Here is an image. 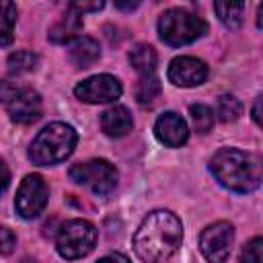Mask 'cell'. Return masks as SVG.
Masks as SVG:
<instances>
[{
    "label": "cell",
    "instance_id": "obj_1",
    "mask_svg": "<svg viewBox=\"0 0 263 263\" xmlns=\"http://www.w3.org/2000/svg\"><path fill=\"white\" fill-rule=\"evenodd\" d=\"M183 240L181 220L166 210L150 212L134 234V251L144 263H162L177 253Z\"/></svg>",
    "mask_w": 263,
    "mask_h": 263
},
{
    "label": "cell",
    "instance_id": "obj_2",
    "mask_svg": "<svg viewBox=\"0 0 263 263\" xmlns=\"http://www.w3.org/2000/svg\"><path fill=\"white\" fill-rule=\"evenodd\" d=\"M210 171L216 181L236 193H251L261 185V160L238 148H220L212 160Z\"/></svg>",
    "mask_w": 263,
    "mask_h": 263
},
{
    "label": "cell",
    "instance_id": "obj_3",
    "mask_svg": "<svg viewBox=\"0 0 263 263\" xmlns=\"http://www.w3.org/2000/svg\"><path fill=\"white\" fill-rule=\"evenodd\" d=\"M76 142H78V134L72 125L60 121L49 123L31 142L29 158L39 166L58 164L74 152Z\"/></svg>",
    "mask_w": 263,
    "mask_h": 263
},
{
    "label": "cell",
    "instance_id": "obj_4",
    "mask_svg": "<svg viewBox=\"0 0 263 263\" xmlns=\"http://www.w3.org/2000/svg\"><path fill=\"white\" fill-rule=\"evenodd\" d=\"M205 31H208L205 21L185 8H168L158 18L160 39L173 47L187 45V43L199 39Z\"/></svg>",
    "mask_w": 263,
    "mask_h": 263
},
{
    "label": "cell",
    "instance_id": "obj_5",
    "mask_svg": "<svg viewBox=\"0 0 263 263\" xmlns=\"http://www.w3.org/2000/svg\"><path fill=\"white\" fill-rule=\"evenodd\" d=\"M0 103L16 123H33L43 113L39 92L12 80H0Z\"/></svg>",
    "mask_w": 263,
    "mask_h": 263
},
{
    "label": "cell",
    "instance_id": "obj_6",
    "mask_svg": "<svg viewBox=\"0 0 263 263\" xmlns=\"http://www.w3.org/2000/svg\"><path fill=\"white\" fill-rule=\"evenodd\" d=\"M97 228L88 220H68L60 226L55 236V249L64 259H80L95 249Z\"/></svg>",
    "mask_w": 263,
    "mask_h": 263
},
{
    "label": "cell",
    "instance_id": "obj_7",
    "mask_svg": "<svg viewBox=\"0 0 263 263\" xmlns=\"http://www.w3.org/2000/svg\"><path fill=\"white\" fill-rule=\"evenodd\" d=\"M68 175L74 183L88 187L97 195H107L117 185V168L105 158L76 162L70 166Z\"/></svg>",
    "mask_w": 263,
    "mask_h": 263
},
{
    "label": "cell",
    "instance_id": "obj_8",
    "mask_svg": "<svg viewBox=\"0 0 263 263\" xmlns=\"http://www.w3.org/2000/svg\"><path fill=\"white\" fill-rule=\"evenodd\" d=\"M47 195H49V191H47L43 177L35 175V173L27 175L21 181L16 197H14V208L18 212V216L25 220L37 218L47 205Z\"/></svg>",
    "mask_w": 263,
    "mask_h": 263
},
{
    "label": "cell",
    "instance_id": "obj_9",
    "mask_svg": "<svg viewBox=\"0 0 263 263\" xmlns=\"http://www.w3.org/2000/svg\"><path fill=\"white\" fill-rule=\"evenodd\" d=\"M234 228L230 222H214L199 236V249L210 263H224L232 251Z\"/></svg>",
    "mask_w": 263,
    "mask_h": 263
},
{
    "label": "cell",
    "instance_id": "obj_10",
    "mask_svg": "<svg viewBox=\"0 0 263 263\" xmlns=\"http://www.w3.org/2000/svg\"><path fill=\"white\" fill-rule=\"evenodd\" d=\"M121 82L111 74H97L74 86V95L84 103H111L121 97Z\"/></svg>",
    "mask_w": 263,
    "mask_h": 263
},
{
    "label": "cell",
    "instance_id": "obj_11",
    "mask_svg": "<svg viewBox=\"0 0 263 263\" xmlns=\"http://www.w3.org/2000/svg\"><path fill=\"white\" fill-rule=\"evenodd\" d=\"M166 76L175 86H183V88L199 86L208 78V66L203 60H197L191 55H181L168 64Z\"/></svg>",
    "mask_w": 263,
    "mask_h": 263
},
{
    "label": "cell",
    "instance_id": "obj_12",
    "mask_svg": "<svg viewBox=\"0 0 263 263\" xmlns=\"http://www.w3.org/2000/svg\"><path fill=\"white\" fill-rule=\"evenodd\" d=\"M154 134H156V138H158L164 146H168V148H179V146H183V144L187 142V138H189V127H187L185 119H183L179 113L166 111V113H162V115L156 119V123H154Z\"/></svg>",
    "mask_w": 263,
    "mask_h": 263
},
{
    "label": "cell",
    "instance_id": "obj_13",
    "mask_svg": "<svg viewBox=\"0 0 263 263\" xmlns=\"http://www.w3.org/2000/svg\"><path fill=\"white\" fill-rule=\"evenodd\" d=\"M132 127H134L132 113L123 105H113L101 113V129L111 138H121L127 132H132Z\"/></svg>",
    "mask_w": 263,
    "mask_h": 263
},
{
    "label": "cell",
    "instance_id": "obj_14",
    "mask_svg": "<svg viewBox=\"0 0 263 263\" xmlns=\"http://www.w3.org/2000/svg\"><path fill=\"white\" fill-rule=\"evenodd\" d=\"M82 31V14L68 6V10L51 25L49 29V41L53 43H70L78 37Z\"/></svg>",
    "mask_w": 263,
    "mask_h": 263
},
{
    "label": "cell",
    "instance_id": "obj_15",
    "mask_svg": "<svg viewBox=\"0 0 263 263\" xmlns=\"http://www.w3.org/2000/svg\"><path fill=\"white\" fill-rule=\"evenodd\" d=\"M101 55V47L92 37H76L68 47V58L76 68L92 66Z\"/></svg>",
    "mask_w": 263,
    "mask_h": 263
},
{
    "label": "cell",
    "instance_id": "obj_16",
    "mask_svg": "<svg viewBox=\"0 0 263 263\" xmlns=\"http://www.w3.org/2000/svg\"><path fill=\"white\" fill-rule=\"evenodd\" d=\"M129 64L134 66L136 72H140L142 76H150L156 68V51L152 45H146V43H138L132 47L129 51Z\"/></svg>",
    "mask_w": 263,
    "mask_h": 263
},
{
    "label": "cell",
    "instance_id": "obj_17",
    "mask_svg": "<svg viewBox=\"0 0 263 263\" xmlns=\"http://www.w3.org/2000/svg\"><path fill=\"white\" fill-rule=\"evenodd\" d=\"M16 4L8 0H0V47H6L14 39V23H16Z\"/></svg>",
    "mask_w": 263,
    "mask_h": 263
},
{
    "label": "cell",
    "instance_id": "obj_18",
    "mask_svg": "<svg viewBox=\"0 0 263 263\" xmlns=\"http://www.w3.org/2000/svg\"><path fill=\"white\" fill-rule=\"evenodd\" d=\"M245 8H247L245 2H214V10H216L218 18H220L226 27H230V29L240 27Z\"/></svg>",
    "mask_w": 263,
    "mask_h": 263
},
{
    "label": "cell",
    "instance_id": "obj_19",
    "mask_svg": "<svg viewBox=\"0 0 263 263\" xmlns=\"http://www.w3.org/2000/svg\"><path fill=\"white\" fill-rule=\"evenodd\" d=\"M39 64V55L33 53V51H27V49H21V51H14L8 55V72L10 74H27V72H33Z\"/></svg>",
    "mask_w": 263,
    "mask_h": 263
},
{
    "label": "cell",
    "instance_id": "obj_20",
    "mask_svg": "<svg viewBox=\"0 0 263 263\" xmlns=\"http://www.w3.org/2000/svg\"><path fill=\"white\" fill-rule=\"evenodd\" d=\"M160 95V82L156 76H142L136 84V99L142 105H152Z\"/></svg>",
    "mask_w": 263,
    "mask_h": 263
},
{
    "label": "cell",
    "instance_id": "obj_21",
    "mask_svg": "<svg viewBox=\"0 0 263 263\" xmlns=\"http://www.w3.org/2000/svg\"><path fill=\"white\" fill-rule=\"evenodd\" d=\"M216 113L220 117V121L224 123H230V121H236L242 113V105L236 97L232 95H222L218 97V103H216Z\"/></svg>",
    "mask_w": 263,
    "mask_h": 263
},
{
    "label": "cell",
    "instance_id": "obj_22",
    "mask_svg": "<svg viewBox=\"0 0 263 263\" xmlns=\"http://www.w3.org/2000/svg\"><path fill=\"white\" fill-rule=\"evenodd\" d=\"M189 115H191V121L197 134H208L214 127V111L208 105H201V103L191 105Z\"/></svg>",
    "mask_w": 263,
    "mask_h": 263
},
{
    "label": "cell",
    "instance_id": "obj_23",
    "mask_svg": "<svg viewBox=\"0 0 263 263\" xmlns=\"http://www.w3.org/2000/svg\"><path fill=\"white\" fill-rule=\"evenodd\" d=\"M261 251H263V238L261 236L251 238L242 247L240 257H238V263H261Z\"/></svg>",
    "mask_w": 263,
    "mask_h": 263
},
{
    "label": "cell",
    "instance_id": "obj_24",
    "mask_svg": "<svg viewBox=\"0 0 263 263\" xmlns=\"http://www.w3.org/2000/svg\"><path fill=\"white\" fill-rule=\"evenodd\" d=\"M16 238L8 228H0V255H10L14 251Z\"/></svg>",
    "mask_w": 263,
    "mask_h": 263
},
{
    "label": "cell",
    "instance_id": "obj_25",
    "mask_svg": "<svg viewBox=\"0 0 263 263\" xmlns=\"http://www.w3.org/2000/svg\"><path fill=\"white\" fill-rule=\"evenodd\" d=\"M103 6H105V2H92V4H90V2H72V4H70V8H74V10L80 12V14H82V12H88V10H101Z\"/></svg>",
    "mask_w": 263,
    "mask_h": 263
},
{
    "label": "cell",
    "instance_id": "obj_26",
    "mask_svg": "<svg viewBox=\"0 0 263 263\" xmlns=\"http://www.w3.org/2000/svg\"><path fill=\"white\" fill-rule=\"evenodd\" d=\"M8 183H10V171H8L6 162L0 158V195L8 189Z\"/></svg>",
    "mask_w": 263,
    "mask_h": 263
},
{
    "label": "cell",
    "instance_id": "obj_27",
    "mask_svg": "<svg viewBox=\"0 0 263 263\" xmlns=\"http://www.w3.org/2000/svg\"><path fill=\"white\" fill-rule=\"evenodd\" d=\"M97 263H129V259L123 257V255H119V253H111L107 257H101Z\"/></svg>",
    "mask_w": 263,
    "mask_h": 263
},
{
    "label": "cell",
    "instance_id": "obj_28",
    "mask_svg": "<svg viewBox=\"0 0 263 263\" xmlns=\"http://www.w3.org/2000/svg\"><path fill=\"white\" fill-rule=\"evenodd\" d=\"M253 119L257 125H261V97H257V101L253 105Z\"/></svg>",
    "mask_w": 263,
    "mask_h": 263
},
{
    "label": "cell",
    "instance_id": "obj_29",
    "mask_svg": "<svg viewBox=\"0 0 263 263\" xmlns=\"http://www.w3.org/2000/svg\"><path fill=\"white\" fill-rule=\"evenodd\" d=\"M115 6L121 8V10H132V8L138 6V2H125V4H123V2H115Z\"/></svg>",
    "mask_w": 263,
    "mask_h": 263
}]
</instances>
